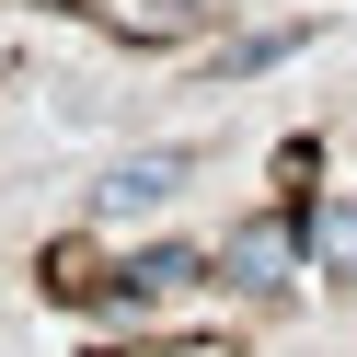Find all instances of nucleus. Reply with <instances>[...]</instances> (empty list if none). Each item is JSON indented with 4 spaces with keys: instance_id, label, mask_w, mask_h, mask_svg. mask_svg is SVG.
<instances>
[{
    "instance_id": "obj_1",
    "label": "nucleus",
    "mask_w": 357,
    "mask_h": 357,
    "mask_svg": "<svg viewBox=\"0 0 357 357\" xmlns=\"http://www.w3.org/2000/svg\"><path fill=\"white\" fill-rule=\"evenodd\" d=\"M185 173H196V150H139V162H116V173L93 185V208H104V219H150V208L185 196Z\"/></svg>"
},
{
    "instance_id": "obj_2",
    "label": "nucleus",
    "mask_w": 357,
    "mask_h": 357,
    "mask_svg": "<svg viewBox=\"0 0 357 357\" xmlns=\"http://www.w3.org/2000/svg\"><path fill=\"white\" fill-rule=\"evenodd\" d=\"M311 265L323 277H357V208H311Z\"/></svg>"
},
{
    "instance_id": "obj_3",
    "label": "nucleus",
    "mask_w": 357,
    "mask_h": 357,
    "mask_svg": "<svg viewBox=\"0 0 357 357\" xmlns=\"http://www.w3.org/2000/svg\"><path fill=\"white\" fill-rule=\"evenodd\" d=\"M196 277V254H173V242H162V254H139V265H127V288H185Z\"/></svg>"
}]
</instances>
